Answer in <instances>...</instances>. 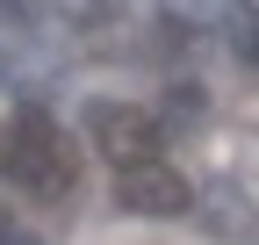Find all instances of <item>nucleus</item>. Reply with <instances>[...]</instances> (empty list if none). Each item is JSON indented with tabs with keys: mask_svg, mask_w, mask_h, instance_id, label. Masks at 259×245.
<instances>
[{
	"mask_svg": "<svg viewBox=\"0 0 259 245\" xmlns=\"http://www.w3.org/2000/svg\"><path fill=\"white\" fill-rule=\"evenodd\" d=\"M0 173H8L29 202H65L72 180H79V151H72V137H65L44 108H22L8 123V137H0Z\"/></svg>",
	"mask_w": 259,
	"mask_h": 245,
	"instance_id": "f257e3e1",
	"label": "nucleus"
},
{
	"mask_svg": "<svg viewBox=\"0 0 259 245\" xmlns=\"http://www.w3.org/2000/svg\"><path fill=\"white\" fill-rule=\"evenodd\" d=\"M87 137H94V151H101L108 166H144V159H158V151H166V130H158V115L122 108V101L87 108Z\"/></svg>",
	"mask_w": 259,
	"mask_h": 245,
	"instance_id": "f03ea898",
	"label": "nucleus"
},
{
	"mask_svg": "<svg viewBox=\"0 0 259 245\" xmlns=\"http://www.w3.org/2000/svg\"><path fill=\"white\" fill-rule=\"evenodd\" d=\"M115 202L130 217H151V224H173L194 209V188L166 166V159H144V166H115Z\"/></svg>",
	"mask_w": 259,
	"mask_h": 245,
	"instance_id": "7ed1b4c3",
	"label": "nucleus"
},
{
	"mask_svg": "<svg viewBox=\"0 0 259 245\" xmlns=\"http://www.w3.org/2000/svg\"><path fill=\"white\" fill-rule=\"evenodd\" d=\"M51 8H58V22H72V29H101V22H115L122 0H51Z\"/></svg>",
	"mask_w": 259,
	"mask_h": 245,
	"instance_id": "20e7f679",
	"label": "nucleus"
},
{
	"mask_svg": "<svg viewBox=\"0 0 259 245\" xmlns=\"http://www.w3.org/2000/svg\"><path fill=\"white\" fill-rule=\"evenodd\" d=\"M166 15H173V29H202L216 15V0H166Z\"/></svg>",
	"mask_w": 259,
	"mask_h": 245,
	"instance_id": "39448f33",
	"label": "nucleus"
},
{
	"mask_svg": "<svg viewBox=\"0 0 259 245\" xmlns=\"http://www.w3.org/2000/svg\"><path fill=\"white\" fill-rule=\"evenodd\" d=\"M44 0H0V22H36Z\"/></svg>",
	"mask_w": 259,
	"mask_h": 245,
	"instance_id": "423d86ee",
	"label": "nucleus"
},
{
	"mask_svg": "<svg viewBox=\"0 0 259 245\" xmlns=\"http://www.w3.org/2000/svg\"><path fill=\"white\" fill-rule=\"evenodd\" d=\"M0 245H29V238H15V231H8V238H0Z\"/></svg>",
	"mask_w": 259,
	"mask_h": 245,
	"instance_id": "0eeeda50",
	"label": "nucleus"
},
{
	"mask_svg": "<svg viewBox=\"0 0 259 245\" xmlns=\"http://www.w3.org/2000/svg\"><path fill=\"white\" fill-rule=\"evenodd\" d=\"M0 79H8V58H0Z\"/></svg>",
	"mask_w": 259,
	"mask_h": 245,
	"instance_id": "6e6552de",
	"label": "nucleus"
}]
</instances>
